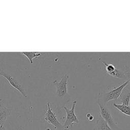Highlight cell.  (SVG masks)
I'll return each instance as SVG.
<instances>
[{
  "label": "cell",
  "mask_w": 130,
  "mask_h": 130,
  "mask_svg": "<svg viewBox=\"0 0 130 130\" xmlns=\"http://www.w3.org/2000/svg\"><path fill=\"white\" fill-rule=\"evenodd\" d=\"M127 85L122 90L119 99L121 100L122 104L129 105L130 101V88L127 87Z\"/></svg>",
  "instance_id": "obj_8"
},
{
  "label": "cell",
  "mask_w": 130,
  "mask_h": 130,
  "mask_svg": "<svg viewBox=\"0 0 130 130\" xmlns=\"http://www.w3.org/2000/svg\"><path fill=\"white\" fill-rule=\"evenodd\" d=\"M93 130H112L107 123L104 120L101 116L99 114V117L96 121Z\"/></svg>",
  "instance_id": "obj_9"
},
{
  "label": "cell",
  "mask_w": 130,
  "mask_h": 130,
  "mask_svg": "<svg viewBox=\"0 0 130 130\" xmlns=\"http://www.w3.org/2000/svg\"><path fill=\"white\" fill-rule=\"evenodd\" d=\"M113 105L122 114L130 116V106L123 104H117L115 103H114Z\"/></svg>",
  "instance_id": "obj_11"
},
{
  "label": "cell",
  "mask_w": 130,
  "mask_h": 130,
  "mask_svg": "<svg viewBox=\"0 0 130 130\" xmlns=\"http://www.w3.org/2000/svg\"><path fill=\"white\" fill-rule=\"evenodd\" d=\"M47 110L45 111L44 119L50 124L54 127L55 130H67L63 125H62L57 120L55 114L53 112L51 108L49 103H46Z\"/></svg>",
  "instance_id": "obj_3"
},
{
  "label": "cell",
  "mask_w": 130,
  "mask_h": 130,
  "mask_svg": "<svg viewBox=\"0 0 130 130\" xmlns=\"http://www.w3.org/2000/svg\"><path fill=\"white\" fill-rule=\"evenodd\" d=\"M12 110V109L5 107L0 102V129L4 130V123L10 115Z\"/></svg>",
  "instance_id": "obj_7"
},
{
  "label": "cell",
  "mask_w": 130,
  "mask_h": 130,
  "mask_svg": "<svg viewBox=\"0 0 130 130\" xmlns=\"http://www.w3.org/2000/svg\"><path fill=\"white\" fill-rule=\"evenodd\" d=\"M98 105L99 107V114L107 123L109 127L112 130H121L117 125V123L114 120L112 113L106 104L103 103L100 100H98Z\"/></svg>",
  "instance_id": "obj_2"
},
{
  "label": "cell",
  "mask_w": 130,
  "mask_h": 130,
  "mask_svg": "<svg viewBox=\"0 0 130 130\" xmlns=\"http://www.w3.org/2000/svg\"><path fill=\"white\" fill-rule=\"evenodd\" d=\"M69 78V75L66 74L61 77L60 81L57 82L56 80L53 81V84L56 88V93L58 96L63 98L67 93Z\"/></svg>",
  "instance_id": "obj_5"
},
{
  "label": "cell",
  "mask_w": 130,
  "mask_h": 130,
  "mask_svg": "<svg viewBox=\"0 0 130 130\" xmlns=\"http://www.w3.org/2000/svg\"><path fill=\"white\" fill-rule=\"evenodd\" d=\"M103 63L104 64V65L106 67V72L109 75L111 73H113L115 70H116V68L111 63H107L106 61H104V60H102Z\"/></svg>",
  "instance_id": "obj_13"
},
{
  "label": "cell",
  "mask_w": 130,
  "mask_h": 130,
  "mask_svg": "<svg viewBox=\"0 0 130 130\" xmlns=\"http://www.w3.org/2000/svg\"><path fill=\"white\" fill-rule=\"evenodd\" d=\"M76 104H77V101H74L73 103V105L71 109H69L65 106L63 107V108L66 112L67 116H66V120L63 125L67 130L70 127L73 126V123L74 122L77 123H79V120H78L77 117V115L75 112Z\"/></svg>",
  "instance_id": "obj_4"
},
{
  "label": "cell",
  "mask_w": 130,
  "mask_h": 130,
  "mask_svg": "<svg viewBox=\"0 0 130 130\" xmlns=\"http://www.w3.org/2000/svg\"><path fill=\"white\" fill-rule=\"evenodd\" d=\"M17 130H26L24 127L22 126H19L17 127Z\"/></svg>",
  "instance_id": "obj_15"
},
{
  "label": "cell",
  "mask_w": 130,
  "mask_h": 130,
  "mask_svg": "<svg viewBox=\"0 0 130 130\" xmlns=\"http://www.w3.org/2000/svg\"><path fill=\"white\" fill-rule=\"evenodd\" d=\"M20 54L27 58L30 64H32L33 59L38 58L42 55V53L39 52H21Z\"/></svg>",
  "instance_id": "obj_10"
},
{
  "label": "cell",
  "mask_w": 130,
  "mask_h": 130,
  "mask_svg": "<svg viewBox=\"0 0 130 130\" xmlns=\"http://www.w3.org/2000/svg\"><path fill=\"white\" fill-rule=\"evenodd\" d=\"M0 75L4 77L9 83V84L15 89L18 90L23 96L26 98L27 95L26 94L24 90L21 87V85L20 84L19 82L17 81L16 78L13 77L9 73L2 70L0 72Z\"/></svg>",
  "instance_id": "obj_6"
},
{
  "label": "cell",
  "mask_w": 130,
  "mask_h": 130,
  "mask_svg": "<svg viewBox=\"0 0 130 130\" xmlns=\"http://www.w3.org/2000/svg\"><path fill=\"white\" fill-rule=\"evenodd\" d=\"M124 74L126 77V80L128 81V84H130V70L125 72Z\"/></svg>",
  "instance_id": "obj_14"
},
{
  "label": "cell",
  "mask_w": 130,
  "mask_h": 130,
  "mask_svg": "<svg viewBox=\"0 0 130 130\" xmlns=\"http://www.w3.org/2000/svg\"><path fill=\"white\" fill-rule=\"evenodd\" d=\"M128 84V81H126L122 85L118 86H114L112 89H109V91L104 93H99L98 99L103 103L106 104V103L112 100L116 101L119 99L122 90Z\"/></svg>",
  "instance_id": "obj_1"
},
{
  "label": "cell",
  "mask_w": 130,
  "mask_h": 130,
  "mask_svg": "<svg viewBox=\"0 0 130 130\" xmlns=\"http://www.w3.org/2000/svg\"><path fill=\"white\" fill-rule=\"evenodd\" d=\"M109 75L112 77L117 78L120 79L126 80V77L124 72L117 69H116V70L113 73L109 74Z\"/></svg>",
  "instance_id": "obj_12"
},
{
  "label": "cell",
  "mask_w": 130,
  "mask_h": 130,
  "mask_svg": "<svg viewBox=\"0 0 130 130\" xmlns=\"http://www.w3.org/2000/svg\"><path fill=\"white\" fill-rule=\"evenodd\" d=\"M0 130H2V129H0Z\"/></svg>",
  "instance_id": "obj_16"
}]
</instances>
